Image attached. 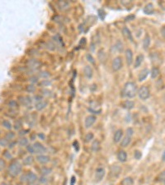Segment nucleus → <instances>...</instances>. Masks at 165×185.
<instances>
[{
	"instance_id": "obj_35",
	"label": "nucleus",
	"mask_w": 165,
	"mask_h": 185,
	"mask_svg": "<svg viewBox=\"0 0 165 185\" xmlns=\"http://www.w3.org/2000/svg\"><path fill=\"white\" fill-rule=\"evenodd\" d=\"M86 58L88 59V61L89 63H91V64H95V59H94V58H93L92 56V54H86Z\"/></svg>"
},
{
	"instance_id": "obj_19",
	"label": "nucleus",
	"mask_w": 165,
	"mask_h": 185,
	"mask_svg": "<svg viewBox=\"0 0 165 185\" xmlns=\"http://www.w3.org/2000/svg\"><path fill=\"white\" fill-rule=\"evenodd\" d=\"M143 11H144V13L146 14V15H151V14H153L154 13V5L152 4H148L144 8Z\"/></svg>"
},
{
	"instance_id": "obj_11",
	"label": "nucleus",
	"mask_w": 165,
	"mask_h": 185,
	"mask_svg": "<svg viewBox=\"0 0 165 185\" xmlns=\"http://www.w3.org/2000/svg\"><path fill=\"white\" fill-rule=\"evenodd\" d=\"M123 130L122 129H117L116 132H115L114 135H113V141L115 143H118V142H121V139H122L123 137Z\"/></svg>"
},
{
	"instance_id": "obj_28",
	"label": "nucleus",
	"mask_w": 165,
	"mask_h": 185,
	"mask_svg": "<svg viewBox=\"0 0 165 185\" xmlns=\"http://www.w3.org/2000/svg\"><path fill=\"white\" fill-rule=\"evenodd\" d=\"M94 138V134H93L92 132H89L85 135V137H84V142L86 143H88L89 142H91V141Z\"/></svg>"
},
{
	"instance_id": "obj_25",
	"label": "nucleus",
	"mask_w": 165,
	"mask_h": 185,
	"mask_svg": "<svg viewBox=\"0 0 165 185\" xmlns=\"http://www.w3.org/2000/svg\"><path fill=\"white\" fill-rule=\"evenodd\" d=\"M21 98H22V100H21V103H22V105H24L25 106H28V105H32V100L30 96H24V97H21Z\"/></svg>"
},
{
	"instance_id": "obj_34",
	"label": "nucleus",
	"mask_w": 165,
	"mask_h": 185,
	"mask_svg": "<svg viewBox=\"0 0 165 185\" xmlns=\"http://www.w3.org/2000/svg\"><path fill=\"white\" fill-rule=\"evenodd\" d=\"M98 16H99V17H100V19L103 21L106 17V12H104V10H102V9H99L98 10Z\"/></svg>"
},
{
	"instance_id": "obj_13",
	"label": "nucleus",
	"mask_w": 165,
	"mask_h": 185,
	"mask_svg": "<svg viewBox=\"0 0 165 185\" xmlns=\"http://www.w3.org/2000/svg\"><path fill=\"white\" fill-rule=\"evenodd\" d=\"M121 106H122V108L127 109V110H130L135 107V102L130 100H126L121 103Z\"/></svg>"
},
{
	"instance_id": "obj_1",
	"label": "nucleus",
	"mask_w": 165,
	"mask_h": 185,
	"mask_svg": "<svg viewBox=\"0 0 165 185\" xmlns=\"http://www.w3.org/2000/svg\"><path fill=\"white\" fill-rule=\"evenodd\" d=\"M137 91H138V90H137L135 83L132 82V81H128L124 85L122 91H121V96L124 98L131 99L136 96Z\"/></svg>"
},
{
	"instance_id": "obj_30",
	"label": "nucleus",
	"mask_w": 165,
	"mask_h": 185,
	"mask_svg": "<svg viewBox=\"0 0 165 185\" xmlns=\"http://www.w3.org/2000/svg\"><path fill=\"white\" fill-rule=\"evenodd\" d=\"M51 173V168H48V167H42L41 169V174L43 176H46V175H49Z\"/></svg>"
},
{
	"instance_id": "obj_40",
	"label": "nucleus",
	"mask_w": 165,
	"mask_h": 185,
	"mask_svg": "<svg viewBox=\"0 0 165 185\" xmlns=\"http://www.w3.org/2000/svg\"><path fill=\"white\" fill-rule=\"evenodd\" d=\"M3 125L7 128V129H10V128H12V124L8 120H4V122H3Z\"/></svg>"
},
{
	"instance_id": "obj_31",
	"label": "nucleus",
	"mask_w": 165,
	"mask_h": 185,
	"mask_svg": "<svg viewBox=\"0 0 165 185\" xmlns=\"http://www.w3.org/2000/svg\"><path fill=\"white\" fill-rule=\"evenodd\" d=\"M28 142H28V139L26 138V137H22V138H21L19 140V142H18V143H19V145L21 146H28L29 145Z\"/></svg>"
},
{
	"instance_id": "obj_26",
	"label": "nucleus",
	"mask_w": 165,
	"mask_h": 185,
	"mask_svg": "<svg viewBox=\"0 0 165 185\" xmlns=\"http://www.w3.org/2000/svg\"><path fill=\"white\" fill-rule=\"evenodd\" d=\"M121 185H133L134 180L131 177H126L122 181H121Z\"/></svg>"
},
{
	"instance_id": "obj_50",
	"label": "nucleus",
	"mask_w": 165,
	"mask_h": 185,
	"mask_svg": "<svg viewBox=\"0 0 165 185\" xmlns=\"http://www.w3.org/2000/svg\"><path fill=\"white\" fill-rule=\"evenodd\" d=\"M76 183V178L73 176L71 178V182H70V185H74V183Z\"/></svg>"
},
{
	"instance_id": "obj_46",
	"label": "nucleus",
	"mask_w": 165,
	"mask_h": 185,
	"mask_svg": "<svg viewBox=\"0 0 165 185\" xmlns=\"http://www.w3.org/2000/svg\"><path fill=\"white\" fill-rule=\"evenodd\" d=\"M4 168H5V161L4 160L0 159V170H4Z\"/></svg>"
},
{
	"instance_id": "obj_15",
	"label": "nucleus",
	"mask_w": 165,
	"mask_h": 185,
	"mask_svg": "<svg viewBox=\"0 0 165 185\" xmlns=\"http://www.w3.org/2000/svg\"><path fill=\"white\" fill-rule=\"evenodd\" d=\"M83 73H84V76L87 77V78H92V75H93V70L91 66L89 65H87L83 68Z\"/></svg>"
},
{
	"instance_id": "obj_38",
	"label": "nucleus",
	"mask_w": 165,
	"mask_h": 185,
	"mask_svg": "<svg viewBox=\"0 0 165 185\" xmlns=\"http://www.w3.org/2000/svg\"><path fill=\"white\" fill-rule=\"evenodd\" d=\"M36 90V86H34L33 85H28L27 86V92H30V93H32Z\"/></svg>"
},
{
	"instance_id": "obj_21",
	"label": "nucleus",
	"mask_w": 165,
	"mask_h": 185,
	"mask_svg": "<svg viewBox=\"0 0 165 185\" xmlns=\"http://www.w3.org/2000/svg\"><path fill=\"white\" fill-rule=\"evenodd\" d=\"M149 73V69H147V68H145V69H143L140 73H139V77H138V80L139 81H144L146 77H148V75Z\"/></svg>"
},
{
	"instance_id": "obj_3",
	"label": "nucleus",
	"mask_w": 165,
	"mask_h": 185,
	"mask_svg": "<svg viewBox=\"0 0 165 185\" xmlns=\"http://www.w3.org/2000/svg\"><path fill=\"white\" fill-rule=\"evenodd\" d=\"M106 175V170L105 168L102 167V166H99L95 170V174H94V178L95 181L97 183H99V182L102 181V179L104 178Z\"/></svg>"
},
{
	"instance_id": "obj_16",
	"label": "nucleus",
	"mask_w": 165,
	"mask_h": 185,
	"mask_svg": "<svg viewBox=\"0 0 165 185\" xmlns=\"http://www.w3.org/2000/svg\"><path fill=\"white\" fill-rule=\"evenodd\" d=\"M47 105H48V102L46 101V100H41V101L36 103L35 109H36L37 111H40V110H42V109H44L46 106H47Z\"/></svg>"
},
{
	"instance_id": "obj_12",
	"label": "nucleus",
	"mask_w": 165,
	"mask_h": 185,
	"mask_svg": "<svg viewBox=\"0 0 165 185\" xmlns=\"http://www.w3.org/2000/svg\"><path fill=\"white\" fill-rule=\"evenodd\" d=\"M126 55V60L127 63V65H131L133 63V52L130 49H127L125 52Z\"/></svg>"
},
{
	"instance_id": "obj_41",
	"label": "nucleus",
	"mask_w": 165,
	"mask_h": 185,
	"mask_svg": "<svg viewBox=\"0 0 165 185\" xmlns=\"http://www.w3.org/2000/svg\"><path fill=\"white\" fill-rule=\"evenodd\" d=\"M21 126H22V124H21V121H20V120H17L16 123H15V129H17V130H18V129H20V128H21Z\"/></svg>"
},
{
	"instance_id": "obj_54",
	"label": "nucleus",
	"mask_w": 165,
	"mask_h": 185,
	"mask_svg": "<svg viewBox=\"0 0 165 185\" xmlns=\"http://www.w3.org/2000/svg\"><path fill=\"white\" fill-rule=\"evenodd\" d=\"M163 36H164V38H165V29L163 30Z\"/></svg>"
},
{
	"instance_id": "obj_7",
	"label": "nucleus",
	"mask_w": 165,
	"mask_h": 185,
	"mask_svg": "<svg viewBox=\"0 0 165 185\" xmlns=\"http://www.w3.org/2000/svg\"><path fill=\"white\" fill-rule=\"evenodd\" d=\"M123 63H122V58L121 57H116L112 60V64H111V67L114 71H119L121 68H122Z\"/></svg>"
},
{
	"instance_id": "obj_33",
	"label": "nucleus",
	"mask_w": 165,
	"mask_h": 185,
	"mask_svg": "<svg viewBox=\"0 0 165 185\" xmlns=\"http://www.w3.org/2000/svg\"><path fill=\"white\" fill-rule=\"evenodd\" d=\"M134 157L136 160H140L142 157V153L141 151H139V150H135V152H134Z\"/></svg>"
},
{
	"instance_id": "obj_37",
	"label": "nucleus",
	"mask_w": 165,
	"mask_h": 185,
	"mask_svg": "<svg viewBox=\"0 0 165 185\" xmlns=\"http://www.w3.org/2000/svg\"><path fill=\"white\" fill-rule=\"evenodd\" d=\"M38 180H39V183H43V184H45L46 183H47V181H48V179H47V178H46L45 176H40L39 178H38Z\"/></svg>"
},
{
	"instance_id": "obj_39",
	"label": "nucleus",
	"mask_w": 165,
	"mask_h": 185,
	"mask_svg": "<svg viewBox=\"0 0 165 185\" xmlns=\"http://www.w3.org/2000/svg\"><path fill=\"white\" fill-rule=\"evenodd\" d=\"M27 150L30 153V154H35V150H34L33 145H28V146H27Z\"/></svg>"
},
{
	"instance_id": "obj_8",
	"label": "nucleus",
	"mask_w": 165,
	"mask_h": 185,
	"mask_svg": "<svg viewBox=\"0 0 165 185\" xmlns=\"http://www.w3.org/2000/svg\"><path fill=\"white\" fill-rule=\"evenodd\" d=\"M96 120H97V117L95 115H88V117L85 118L84 121V126L86 128H91L93 124H95Z\"/></svg>"
},
{
	"instance_id": "obj_56",
	"label": "nucleus",
	"mask_w": 165,
	"mask_h": 185,
	"mask_svg": "<svg viewBox=\"0 0 165 185\" xmlns=\"http://www.w3.org/2000/svg\"><path fill=\"white\" fill-rule=\"evenodd\" d=\"M32 185H40V183H34V184H32Z\"/></svg>"
},
{
	"instance_id": "obj_4",
	"label": "nucleus",
	"mask_w": 165,
	"mask_h": 185,
	"mask_svg": "<svg viewBox=\"0 0 165 185\" xmlns=\"http://www.w3.org/2000/svg\"><path fill=\"white\" fill-rule=\"evenodd\" d=\"M137 94H138L139 99L142 100H146L149 97V96H150L149 89L146 86H141L140 88L138 90V91H137Z\"/></svg>"
},
{
	"instance_id": "obj_48",
	"label": "nucleus",
	"mask_w": 165,
	"mask_h": 185,
	"mask_svg": "<svg viewBox=\"0 0 165 185\" xmlns=\"http://www.w3.org/2000/svg\"><path fill=\"white\" fill-rule=\"evenodd\" d=\"M74 147L76 150V151H79V142L78 141H74Z\"/></svg>"
},
{
	"instance_id": "obj_9",
	"label": "nucleus",
	"mask_w": 165,
	"mask_h": 185,
	"mask_svg": "<svg viewBox=\"0 0 165 185\" xmlns=\"http://www.w3.org/2000/svg\"><path fill=\"white\" fill-rule=\"evenodd\" d=\"M36 161H38L40 165H46L51 161V157L47 155L42 154V155H37L36 156Z\"/></svg>"
},
{
	"instance_id": "obj_47",
	"label": "nucleus",
	"mask_w": 165,
	"mask_h": 185,
	"mask_svg": "<svg viewBox=\"0 0 165 185\" xmlns=\"http://www.w3.org/2000/svg\"><path fill=\"white\" fill-rule=\"evenodd\" d=\"M14 136H15V134L12 133V132H11V133H8L7 134V136H6V139H12V138H13Z\"/></svg>"
},
{
	"instance_id": "obj_18",
	"label": "nucleus",
	"mask_w": 165,
	"mask_h": 185,
	"mask_svg": "<svg viewBox=\"0 0 165 185\" xmlns=\"http://www.w3.org/2000/svg\"><path fill=\"white\" fill-rule=\"evenodd\" d=\"M131 137H129V136H125L124 137H122V139L121 141V147H126L128 146L130 142H131Z\"/></svg>"
},
{
	"instance_id": "obj_45",
	"label": "nucleus",
	"mask_w": 165,
	"mask_h": 185,
	"mask_svg": "<svg viewBox=\"0 0 165 185\" xmlns=\"http://www.w3.org/2000/svg\"><path fill=\"white\" fill-rule=\"evenodd\" d=\"M29 81H31V82H32V83H37V82H38V77H30Z\"/></svg>"
},
{
	"instance_id": "obj_17",
	"label": "nucleus",
	"mask_w": 165,
	"mask_h": 185,
	"mask_svg": "<svg viewBox=\"0 0 165 185\" xmlns=\"http://www.w3.org/2000/svg\"><path fill=\"white\" fill-rule=\"evenodd\" d=\"M101 149V143L98 139L93 140L91 145V150L92 152H98L99 150Z\"/></svg>"
},
{
	"instance_id": "obj_49",
	"label": "nucleus",
	"mask_w": 165,
	"mask_h": 185,
	"mask_svg": "<svg viewBox=\"0 0 165 185\" xmlns=\"http://www.w3.org/2000/svg\"><path fill=\"white\" fill-rule=\"evenodd\" d=\"M7 144H8L7 139H1V140H0V145H1V146H7Z\"/></svg>"
},
{
	"instance_id": "obj_52",
	"label": "nucleus",
	"mask_w": 165,
	"mask_h": 185,
	"mask_svg": "<svg viewBox=\"0 0 165 185\" xmlns=\"http://www.w3.org/2000/svg\"><path fill=\"white\" fill-rule=\"evenodd\" d=\"M162 161H165V150H164V151L163 152V154H162Z\"/></svg>"
},
{
	"instance_id": "obj_10",
	"label": "nucleus",
	"mask_w": 165,
	"mask_h": 185,
	"mask_svg": "<svg viewBox=\"0 0 165 185\" xmlns=\"http://www.w3.org/2000/svg\"><path fill=\"white\" fill-rule=\"evenodd\" d=\"M27 65H28V67L31 69L35 70V69H38L40 66H41V64H40V62L39 60H37V59H30V60H28V62H27Z\"/></svg>"
},
{
	"instance_id": "obj_22",
	"label": "nucleus",
	"mask_w": 165,
	"mask_h": 185,
	"mask_svg": "<svg viewBox=\"0 0 165 185\" xmlns=\"http://www.w3.org/2000/svg\"><path fill=\"white\" fill-rule=\"evenodd\" d=\"M34 161H35V159H34V157L32 156H27V157L24 158L23 161H22V164L26 166H30L34 163Z\"/></svg>"
},
{
	"instance_id": "obj_20",
	"label": "nucleus",
	"mask_w": 165,
	"mask_h": 185,
	"mask_svg": "<svg viewBox=\"0 0 165 185\" xmlns=\"http://www.w3.org/2000/svg\"><path fill=\"white\" fill-rule=\"evenodd\" d=\"M122 34H123V36H125L127 40H130V41H133V36H132L131 31L129 30V28L124 27L123 29H122Z\"/></svg>"
},
{
	"instance_id": "obj_29",
	"label": "nucleus",
	"mask_w": 165,
	"mask_h": 185,
	"mask_svg": "<svg viewBox=\"0 0 165 185\" xmlns=\"http://www.w3.org/2000/svg\"><path fill=\"white\" fill-rule=\"evenodd\" d=\"M45 47L47 48L49 50H54L55 49V45L54 41H52V40H49V41L46 42L45 44Z\"/></svg>"
},
{
	"instance_id": "obj_23",
	"label": "nucleus",
	"mask_w": 165,
	"mask_h": 185,
	"mask_svg": "<svg viewBox=\"0 0 165 185\" xmlns=\"http://www.w3.org/2000/svg\"><path fill=\"white\" fill-rule=\"evenodd\" d=\"M143 60H144V55H143V54H139L135 58V63H134V68H139V66H140V64H142Z\"/></svg>"
},
{
	"instance_id": "obj_42",
	"label": "nucleus",
	"mask_w": 165,
	"mask_h": 185,
	"mask_svg": "<svg viewBox=\"0 0 165 185\" xmlns=\"http://www.w3.org/2000/svg\"><path fill=\"white\" fill-rule=\"evenodd\" d=\"M50 76H51V74H50L48 72H41V73H40V77H43V78L49 77Z\"/></svg>"
},
{
	"instance_id": "obj_36",
	"label": "nucleus",
	"mask_w": 165,
	"mask_h": 185,
	"mask_svg": "<svg viewBox=\"0 0 165 185\" xmlns=\"http://www.w3.org/2000/svg\"><path fill=\"white\" fill-rule=\"evenodd\" d=\"M133 134H134V130H133V128H127L126 131V135L132 137Z\"/></svg>"
},
{
	"instance_id": "obj_53",
	"label": "nucleus",
	"mask_w": 165,
	"mask_h": 185,
	"mask_svg": "<svg viewBox=\"0 0 165 185\" xmlns=\"http://www.w3.org/2000/svg\"><path fill=\"white\" fill-rule=\"evenodd\" d=\"M38 137H41V140H44V138H45V135L44 134H42V133H39L38 134Z\"/></svg>"
},
{
	"instance_id": "obj_27",
	"label": "nucleus",
	"mask_w": 165,
	"mask_h": 185,
	"mask_svg": "<svg viewBox=\"0 0 165 185\" xmlns=\"http://www.w3.org/2000/svg\"><path fill=\"white\" fill-rule=\"evenodd\" d=\"M149 45H150V37H149V36L146 35L144 40H143V47H144L145 49H147L149 48Z\"/></svg>"
},
{
	"instance_id": "obj_14",
	"label": "nucleus",
	"mask_w": 165,
	"mask_h": 185,
	"mask_svg": "<svg viewBox=\"0 0 165 185\" xmlns=\"http://www.w3.org/2000/svg\"><path fill=\"white\" fill-rule=\"evenodd\" d=\"M117 159L120 162H126L127 161V154L124 150H121L117 153Z\"/></svg>"
},
{
	"instance_id": "obj_58",
	"label": "nucleus",
	"mask_w": 165,
	"mask_h": 185,
	"mask_svg": "<svg viewBox=\"0 0 165 185\" xmlns=\"http://www.w3.org/2000/svg\"><path fill=\"white\" fill-rule=\"evenodd\" d=\"M0 133H1V132H0Z\"/></svg>"
},
{
	"instance_id": "obj_6",
	"label": "nucleus",
	"mask_w": 165,
	"mask_h": 185,
	"mask_svg": "<svg viewBox=\"0 0 165 185\" xmlns=\"http://www.w3.org/2000/svg\"><path fill=\"white\" fill-rule=\"evenodd\" d=\"M25 176H26V182L30 185L36 183V182L38 180V178H39L38 176L32 171H29Z\"/></svg>"
},
{
	"instance_id": "obj_43",
	"label": "nucleus",
	"mask_w": 165,
	"mask_h": 185,
	"mask_svg": "<svg viewBox=\"0 0 165 185\" xmlns=\"http://www.w3.org/2000/svg\"><path fill=\"white\" fill-rule=\"evenodd\" d=\"M51 84V81H49L47 80H43L40 83V86H47L48 85H50Z\"/></svg>"
},
{
	"instance_id": "obj_55",
	"label": "nucleus",
	"mask_w": 165,
	"mask_h": 185,
	"mask_svg": "<svg viewBox=\"0 0 165 185\" xmlns=\"http://www.w3.org/2000/svg\"><path fill=\"white\" fill-rule=\"evenodd\" d=\"M1 185H11V184H9V183H3Z\"/></svg>"
},
{
	"instance_id": "obj_5",
	"label": "nucleus",
	"mask_w": 165,
	"mask_h": 185,
	"mask_svg": "<svg viewBox=\"0 0 165 185\" xmlns=\"http://www.w3.org/2000/svg\"><path fill=\"white\" fill-rule=\"evenodd\" d=\"M33 147H34V150H35V154L42 155L47 152V148L40 142H36L33 144Z\"/></svg>"
},
{
	"instance_id": "obj_24",
	"label": "nucleus",
	"mask_w": 165,
	"mask_h": 185,
	"mask_svg": "<svg viewBox=\"0 0 165 185\" xmlns=\"http://www.w3.org/2000/svg\"><path fill=\"white\" fill-rule=\"evenodd\" d=\"M58 6L61 10L65 11L69 8V4H68V2H67V1H59Z\"/></svg>"
},
{
	"instance_id": "obj_44",
	"label": "nucleus",
	"mask_w": 165,
	"mask_h": 185,
	"mask_svg": "<svg viewBox=\"0 0 165 185\" xmlns=\"http://www.w3.org/2000/svg\"><path fill=\"white\" fill-rule=\"evenodd\" d=\"M34 99H35V100L36 102H40V101H41V100H44V99H43L42 96H39V95H36L35 97H34Z\"/></svg>"
},
{
	"instance_id": "obj_51",
	"label": "nucleus",
	"mask_w": 165,
	"mask_h": 185,
	"mask_svg": "<svg viewBox=\"0 0 165 185\" xmlns=\"http://www.w3.org/2000/svg\"><path fill=\"white\" fill-rule=\"evenodd\" d=\"M9 105H10L11 107H16V106H17V104L15 101H11L9 103Z\"/></svg>"
},
{
	"instance_id": "obj_2",
	"label": "nucleus",
	"mask_w": 165,
	"mask_h": 185,
	"mask_svg": "<svg viewBox=\"0 0 165 185\" xmlns=\"http://www.w3.org/2000/svg\"><path fill=\"white\" fill-rule=\"evenodd\" d=\"M21 170H22V165H21V164L19 161H12L10 164V165H9L8 172H9V174H11L12 176L16 177L18 174H20Z\"/></svg>"
},
{
	"instance_id": "obj_32",
	"label": "nucleus",
	"mask_w": 165,
	"mask_h": 185,
	"mask_svg": "<svg viewBox=\"0 0 165 185\" xmlns=\"http://www.w3.org/2000/svg\"><path fill=\"white\" fill-rule=\"evenodd\" d=\"M158 74H159V70L158 68H154L151 71V77L152 78H156Z\"/></svg>"
},
{
	"instance_id": "obj_57",
	"label": "nucleus",
	"mask_w": 165,
	"mask_h": 185,
	"mask_svg": "<svg viewBox=\"0 0 165 185\" xmlns=\"http://www.w3.org/2000/svg\"><path fill=\"white\" fill-rule=\"evenodd\" d=\"M163 183H164V184H165V178H164V179H163Z\"/></svg>"
}]
</instances>
